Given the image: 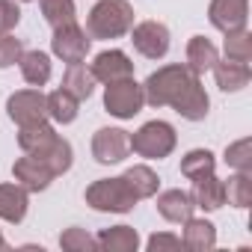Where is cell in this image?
Instances as JSON below:
<instances>
[{
    "mask_svg": "<svg viewBox=\"0 0 252 252\" xmlns=\"http://www.w3.org/2000/svg\"><path fill=\"white\" fill-rule=\"evenodd\" d=\"M131 42H134V51L146 60H163L169 54V27L160 24V21H140L131 27Z\"/></svg>",
    "mask_w": 252,
    "mask_h": 252,
    "instance_id": "9c48e42d",
    "label": "cell"
},
{
    "mask_svg": "<svg viewBox=\"0 0 252 252\" xmlns=\"http://www.w3.org/2000/svg\"><path fill=\"white\" fill-rule=\"evenodd\" d=\"M24 54V45L21 39H15L12 33H3L0 36V68H12Z\"/></svg>",
    "mask_w": 252,
    "mask_h": 252,
    "instance_id": "4dcf8cb0",
    "label": "cell"
},
{
    "mask_svg": "<svg viewBox=\"0 0 252 252\" xmlns=\"http://www.w3.org/2000/svg\"><path fill=\"white\" fill-rule=\"evenodd\" d=\"M6 113L9 119L18 125V128H27V125H39V122H51L48 119V101L42 89H18L6 98Z\"/></svg>",
    "mask_w": 252,
    "mask_h": 252,
    "instance_id": "52a82bcc",
    "label": "cell"
},
{
    "mask_svg": "<svg viewBox=\"0 0 252 252\" xmlns=\"http://www.w3.org/2000/svg\"><path fill=\"white\" fill-rule=\"evenodd\" d=\"M18 3H30V0H18Z\"/></svg>",
    "mask_w": 252,
    "mask_h": 252,
    "instance_id": "e575fe53",
    "label": "cell"
},
{
    "mask_svg": "<svg viewBox=\"0 0 252 252\" xmlns=\"http://www.w3.org/2000/svg\"><path fill=\"white\" fill-rule=\"evenodd\" d=\"M214 169H217V158L208 149H193V152H187L181 158V175L190 178V181L193 178H202V175H208Z\"/></svg>",
    "mask_w": 252,
    "mask_h": 252,
    "instance_id": "484cf974",
    "label": "cell"
},
{
    "mask_svg": "<svg viewBox=\"0 0 252 252\" xmlns=\"http://www.w3.org/2000/svg\"><path fill=\"white\" fill-rule=\"evenodd\" d=\"M222 184H225V202L231 208L246 211L252 205V172H234Z\"/></svg>",
    "mask_w": 252,
    "mask_h": 252,
    "instance_id": "d4e9b609",
    "label": "cell"
},
{
    "mask_svg": "<svg viewBox=\"0 0 252 252\" xmlns=\"http://www.w3.org/2000/svg\"><path fill=\"white\" fill-rule=\"evenodd\" d=\"M39 6H42V15L45 21L57 30L63 24H74L77 21V6H74V0H39Z\"/></svg>",
    "mask_w": 252,
    "mask_h": 252,
    "instance_id": "4316f807",
    "label": "cell"
},
{
    "mask_svg": "<svg viewBox=\"0 0 252 252\" xmlns=\"http://www.w3.org/2000/svg\"><path fill=\"white\" fill-rule=\"evenodd\" d=\"M190 196H193L196 208H202V211H220L225 205V184L214 172H208L202 178H193Z\"/></svg>",
    "mask_w": 252,
    "mask_h": 252,
    "instance_id": "e0dca14e",
    "label": "cell"
},
{
    "mask_svg": "<svg viewBox=\"0 0 252 252\" xmlns=\"http://www.w3.org/2000/svg\"><path fill=\"white\" fill-rule=\"evenodd\" d=\"M12 178H15L27 193H42V190L51 187V181H54L57 175L51 172V166H48L45 160H39V158H33V155H24V158H18V160L12 163Z\"/></svg>",
    "mask_w": 252,
    "mask_h": 252,
    "instance_id": "4fadbf2b",
    "label": "cell"
},
{
    "mask_svg": "<svg viewBox=\"0 0 252 252\" xmlns=\"http://www.w3.org/2000/svg\"><path fill=\"white\" fill-rule=\"evenodd\" d=\"M175 146H178V134L163 119H152L140 131L131 134V152L146 160H163L175 152Z\"/></svg>",
    "mask_w": 252,
    "mask_h": 252,
    "instance_id": "5b68a950",
    "label": "cell"
},
{
    "mask_svg": "<svg viewBox=\"0 0 252 252\" xmlns=\"http://www.w3.org/2000/svg\"><path fill=\"white\" fill-rule=\"evenodd\" d=\"M184 60H187L184 65L202 77L205 71H211V68H214V63L220 60V51H217V45H214L211 39H205V36H193V39L187 42Z\"/></svg>",
    "mask_w": 252,
    "mask_h": 252,
    "instance_id": "d6986e66",
    "label": "cell"
},
{
    "mask_svg": "<svg viewBox=\"0 0 252 252\" xmlns=\"http://www.w3.org/2000/svg\"><path fill=\"white\" fill-rule=\"evenodd\" d=\"M63 89H65V92H71L77 101H86V98L95 92V77H92L89 65H86V63H71V65H65Z\"/></svg>",
    "mask_w": 252,
    "mask_h": 252,
    "instance_id": "603a6c76",
    "label": "cell"
},
{
    "mask_svg": "<svg viewBox=\"0 0 252 252\" xmlns=\"http://www.w3.org/2000/svg\"><path fill=\"white\" fill-rule=\"evenodd\" d=\"M134 27V6L128 0H98L86 15V33L89 39H122Z\"/></svg>",
    "mask_w": 252,
    "mask_h": 252,
    "instance_id": "3957f363",
    "label": "cell"
},
{
    "mask_svg": "<svg viewBox=\"0 0 252 252\" xmlns=\"http://www.w3.org/2000/svg\"><path fill=\"white\" fill-rule=\"evenodd\" d=\"M18 146H21L24 155H33V158L45 160L57 178L65 175V172L71 169V163H74V149H71V143L54 131L51 122H39V125L18 128Z\"/></svg>",
    "mask_w": 252,
    "mask_h": 252,
    "instance_id": "7a4b0ae2",
    "label": "cell"
},
{
    "mask_svg": "<svg viewBox=\"0 0 252 252\" xmlns=\"http://www.w3.org/2000/svg\"><path fill=\"white\" fill-rule=\"evenodd\" d=\"M125 181L131 184V190L137 193V199H155L158 190H160V178H158V172H155L152 166H146V163L131 166L128 172H125Z\"/></svg>",
    "mask_w": 252,
    "mask_h": 252,
    "instance_id": "cb8c5ba5",
    "label": "cell"
},
{
    "mask_svg": "<svg viewBox=\"0 0 252 252\" xmlns=\"http://www.w3.org/2000/svg\"><path fill=\"white\" fill-rule=\"evenodd\" d=\"M222 160H225V166L234 169V172H252V140H249V137H240V140L228 143Z\"/></svg>",
    "mask_w": 252,
    "mask_h": 252,
    "instance_id": "f1b7e54d",
    "label": "cell"
},
{
    "mask_svg": "<svg viewBox=\"0 0 252 252\" xmlns=\"http://www.w3.org/2000/svg\"><path fill=\"white\" fill-rule=\"evenodd\" d=\"M45 101H48V119L54 125H71L80 113V101L71 92H65L63 86L54 89L51 95H45Z\"/></svg>",
    "mask_w": 252,
    "mask_h": 252,
    "instance_id": "7402d4cb",
    "label": "cell"
},
{
    "mask_svg": "<svg viewBox=\"0 0 252 252\" xmlns=\"http://www.w3.org/2000/svg\"><path fill=\"white\" fill-rule=\"evenodd\" d=\"M214 80L222 92H240L249 86L252 80V71H249V63H234V60H217L214 63Z\"/></svg>",
    "mask_w": 252,
    "mask_h": 252,
    "instance_id": "2e32d148",
    "label": "cell"
},
{
    "mask_svg": "<svg viewBox=\"0 0 252 252\" xmlns=\"http://www.w3.org/2000/svg\"><path fill=\"white\" fill-rule=\"evenodd\" d=\"M146 246H149V252H175V249H184V243H181V237L178 234H172V231H155L149 240H146Z\"/></svg>",
    "mask_w": 252,
    "mask_h": 252,
    "instance_id": "d6a6232c",
    "label": "cell"
},
{
    "mask_svg": "<svg viewBox=\"0 0 252 252\" xmlns=\"http://www.w3.org/2000/svg\"><path fill=\"white\" fill-rule=\"evenodd\" d=\"M89 71L95 77V83H116V80H125V77H134V63L131 57L119 51V48H110V51H101L92 63H89Z\"/></svg>",
    "mask_w": 252,
    "mask_h": 252,
    "instance_id": "8fae6325",
    "label": "cell"
},
{
    "mask_svg": "<svg viewBox=\"0 0 252 252\" xmlns=\"http://www.w3.org/2000/svg\"><path fill=\"white\" fill-rule=\"evenodd\" d=\"M208 21L225 36L231 30H243L249 21V0H211Z\"/></svg>",
    "mask_w": 252,
    "mask_h": 252,
    "instance_id": "7c38bea8",
    "label": "cell"
},
{
    "mask_svg": "<svg viewBox=\"0 0 252 252\" xmlns=\"http://www.w3.org/2000/svg\"><path fill=\"white\" fill-rule=\"evenodd\" d=\"M0 249H6V237L3 234H0Z\"/></svg>",
    "mask_w": 252,
    "mask_h": 252,
    "instance_id": "836d02e7",
    "label": "cell"
},
{
    "mask_svg": "<svg viewBox=\"0 0 252 252\" xmlns=\"http://www.w3.org/2000/svg\"><path fill=\"white\" fill-rule=\"evenodd\" d=\"M27 211H30V193L18 181L0 184V220L18 225V222H24Z\"/></svg>",
    "mask_w": 252,
    "mask_h": 252,
    "instance_id": "5bb4252c",
    "label": "cell"
},
{
    "mask_svg": "<svg viewBox=\"0 0 252 252\" xmlns=\"http://www.w3.org/2000/svg\"><path fill=\"white\" fill-rule=\"evenodd\" d=\"M158 214L166 220V222H184L196 214V202L187 190L181 187H172V190H163L158 193Z\"/></svg>",
    "mask_w": 252,
    "mask_h": 252,
    "instance_id": "9a60e30c",
    "label": "cell"
},
{
    "mask_svg": "<svg viewBox=\"0 0 252 252\" xmlns=\"http://www.w3.org/2000/svg\"><path fill=\"white\" fill-rule=\"evenodd\" d=\"M222 51H225V60L249 63V60H252V33H249L246 27H243V30H231V33H225Z\"/></svg>",
    "mask_w": 252,
    "mask_h": 252,
    "instance_id": "83f0119b",
    "label": "cell"
},
{
    "mask_svg": "<svg viewBox=\"0 0 252 252\" xmlns=\"http://www.w3.org/2000/svg\"><path fill=\"white\" fill-rule=\"evenodd\" d=\"M89 48H92V39H89V33H86L77 21H74V24H63V27L54 30L51 54H54L57 60H63L65 65L83 63L86 54H89Z\"/></svg>",
    "mask_w": 252,
    "mask_h": 252,
    "instance_id": "ba28073f",
    "label": "cell"
},
{
    "mask_svg": "<svg viewBox=\"0 0 252 252\" xmlns=\"http://www.w3.org/2000/svg\"><path fill=\"white\" fill-rule=\"evenodd\" d=\"M18 68H21L24 83L36 86V89H42V86L51 80V71H54L51 57H48L45 51H24L21 60H18Z\"/></svg>",
    "mask_w": 252,
    "mask_h": 252,
    "instance_id": "ffe728a7",
    "label": "cell"
},
{
    "mask_svg": "<svg viewBox=\"0 0 252 252\" xmlns=\"http://www.w3.org/2000/svg\"><path fill=\"white\" fill-rule=\"evenodd\" d=\"M146 104L143 95V83H137L134 77H125L116 83L104 86V110L116 119H134Z\"/></svg>",
    "mask_w": 252,
    "mask_h": 252,
    "instance_id": "8992f818",
    "label": "cell"
},
{
    "mask_svg": "<svg viewBox=\"0 0 252 252\" xmlns=\"http://www.w3.org/2000/svg\"><path fill=\"white\" fill-rule=\"evenodd\" d=\"M86 205L98 214H128L137 208V193L131 190V184L125 181V175H116V178H98L86 187L83 193Z\"/></svg>",
    "mask_w": 252,
    "mask_h": 252,
    "instance_id": "277c9868",
    "label": "cell"
},
{
    "mask_svg": "<svg viewBox=\"0 0 252 252\" xmlns=\"http://www.w3.org/2000/svg\"><path fill=\"white\" fill-rule=\"evenodd\" d=\"M131 155V134L125 128H98L92 137V158L104 166L122 163Z\"/></svg>",
    "mask_w": 252,
    "mask_h": 252,
    "instance_id": "30bf717a",
    "label": "cell"
},
{
    "mask_svg": "<svg viewBox=\"0 0 252 252\" xmlns=\"http://www.w3.org/2000/svg\"><path fill=\"white\" fill-rule=\"evenodd\" d=\"M143 95L149 107H172L187 122H202L211 110V98L202 86V77L184 63H169L152 71L143 83Z\"/></svg>",
    "mask_w": 252,
    "mask_h": 252,
    "instance_id": "6da1fadb",
    "label": "cell"
},
{
    "mask_svg": "<svg viewBox=\"0 0 252 252\" xmlns=\"http://www.w3.org/2000/svg\"><path fill=\"white\" fill-rule=\"evenodd\" d=\"M60 246H63L65 252H95V249H98V240H95L86 228L71 225V228H65V231L60 234Z\"/></svg>",
    "mask_w": 252,
    "mask_h": 252,
    "instance_id": "f546056e",
    "label": "cell"
},
{
    "mask_svg": "<svg viewBox=\"0 0 252 252\" xmlns=\"http://www.w3.org/2000/svg\"><path fill=\"white\" fill-rule=\"evenodd\" d=\"M21 21V6L18 0H0V36L12 33Z\"/></svg>",
    "mask_w": 252,
    "mask_h": 252,
    "instance_id": "1f68e13d",
    "label": "cell"
},
{
    "mask_svg": "<svg viewBox=\"0 0 252 252\" xmlns=\"http://www.w3.org/2000/svg\"><path fill=\"white\" fill-rule=\"evenodd\" d=\"M95 240H98V249H104V252H137L140 249V234L131 225L101 228V234Z\"/></svg>",
    "mask_w": 252,
    "mask_h": 252,
    "instance_id": "44dd1931",
    "label": "cell"
},
{
    "mask_svg": "<svg viewBox=\"0 0 252 252\" xmlns=\"http://www.w3.org/2000/svg\"><path fill=\"white\" fill-rule=\"evenodd\" d=\"M184 225V234H181V243L184 249H193V252H208L217 246V225L211 220H199V217H190L181 222Z\"/></svg>",
    "mask_w": 252,
    "mask_h": 252,
    "instance_id": "ac0fdd59",
    "label": "cell"
}]
</instances>
